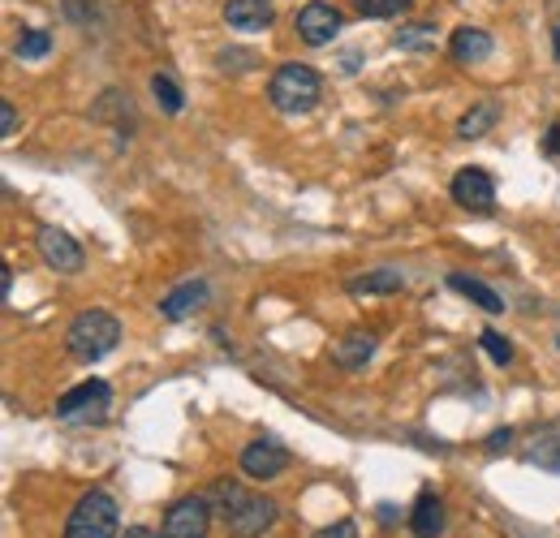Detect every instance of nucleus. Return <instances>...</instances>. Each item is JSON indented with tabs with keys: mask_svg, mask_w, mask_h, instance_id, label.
Instances as JSON below:
<instances>
[{
	"mask_svg": "<svg viewBox=\"0 0 560 538\" xmlns=\"http://www.w3.org/2000/svg\"><path fill=\"white\" fill-rule=\"evenodd\" d=\"M151 95H155V104H160L168 117H177V113L186 108V95H182V86H177L168 73H155V78H151Z\"/></svg>",
	"mask_w": 560,
	"mask_h": 538,
	"instance_id": "obj_21",
	"label": "nucleus"
},
{
	"mask_svg": "<svg viewBox=\"0 0 560 538\" xmlns=\"http://www.w3.org/2000/svg\"><path fill=\"white\" fill-rule=\"evenodd\" d=\"M491 48H495V44H491V35L483 26H457L453 39H448V52H453L457 66H479V61H488Z\"/></svg>",
	"mask_w": 560,
	"mask_h": 538,
	"instance_id": "obj_13",
	"label": "nucleus"
},
{
	"mask_svg": "<svg viewBox=\"0 0 560 538\" xmlns=\"http://www.w3.org/2000/svg\"><path fill=\"white\" fill-rule=\"evenodd\" d=\"M35 246H39V259L57 271V276H73V271H82V264H86L82 246L73 242L66 229H57V224H44L35 233Z\"/></svg>",
	"mask_w": 560,
	"mask_h": 538,
	"instance_id": "obj_7",
	"label": "nucleus"
},
{
	"mask_svg": "<svg viewBox=\"0 0 560 538\" xmlns=\"http://www.w3.org/2000/svg\"><path fill=\"white\" fill-rule=\"evenodd\" d=\"M406 9H410V0H358V13L362 17H397Z\"/></svg>",
	"mask_w": 560,
	"mask_h": 538,
	"instance_id": "obj_24",
	"label": "nucleus"
},
{
	"mask_svg": "<svg viewBox=\"0 0 560 538\" xmlns=\"http://www.w3.org/2000/svg\"><path fill=\"white\" fill-rule=\"evenodd\" d=\"M479 344H483V353H488L495 366H509L513 362V344L500 337L495 328H483V337H479Z\"/></svg>",
	"mask_w": 560,
	"mask_h": 538,
	"instance_id": "obj_23",
	"label": "nucleus"
},
{
	"mask_svg": "<svg viewBox=\"0 0 560 538\" xmlns=\"http://www.w3.org/2000/svg\"><path fill=\"white\" fill-rule=\"evenodd\" d=\"M341 31V9L328 4V0H311L298 9V35L306 48H324L332 35Z\"/></svg>",
	"mask_w": 560,
	"mask_h": 538,
	"instance_id": "obj_10",
	"label": "nucleus"
},
{
	"mask_svg": "<svg viewBox=\"0 0 560 538\" xmlns=\"http://www.w3.org/2000/svg\"><path fill=\"white\" fill-rule=\"evenodd\" d=\"M108 405H113V388H108L104 379H86V384L70 388V393L57 401V418H61V422H104Z\"/></svg>",
	"mask_w": 560,
	"mask_h": 538,
	"instance_id": "obj_6",
	"label": "nucleus"
},
{
	"mask_svg": "<svg viewBox=\"0 0 560 538\" xmlns=\"http://www.w3.org/2000/svg\"><path fill=\"white\" fill-rule=\"evenodd\" d=\"M453 202L457 207H466V211H475V215H488L491 207H495V182H491L488 168H457V177H453Z\"/></svg>",
	"mask_w": 560,
	"mask_h": 538,
	"instance_id": "obj_9",
	"label": "nucleus"
},
{
	"mask_svg": "<svg viewBox=\"0 0 560 538\" xmlns=\"http://www.w3.org/2000/svg\"><path fill=\"white\" fill-rule=\"evenodd\" d=\"M208 293H211L208 280H199V276H195V280L177 284V289H173V293L160 302V315H164L168 324H182V319H190V315H195V311L208 302Z\"/></svg>",
	"mask_w": 560,
	"mask_h": 538,
	"instance_id": "obj_11",
	"label": "nucleus"
},
{
	"mask_svg": "<svg viewBox=\"0 0 560 538\" xmlns=\"http://www.w3.org/2000/svg\"><path fill=\"white\" fill-rule=\"evenodd\" d=\"M272 17H277L272 0H224V22L233 31H264L272 26Z\"/></svg>",
	"mask_w": 560,
	"mask_h": 538,
	"instance_id": "obj_14",
	"label": "nucleus"
},
{
	"mask_svg": "<svg viewBox=\"0 0 560 538\" xmlns=\"http://www.w3.org/2000/svg\"><path fill=\"white\" fill-rule=\"evenodd\" d=\"M215 61L224 66V73H229V69H233V73H246V69L259 66V61H255V52H242V48H224Z\"/></svg>",
	"mask_w": 560,
	"mask_h": 538,
	"instance_id": "obj_25",
	"label": "nucleus"
},
{
	"mask_svg": "<svg viewBox=\"0 0 560 538\" xmlns=\"http://www.w3.org/2000/svg\"><path fill=\"white\" fill-rule=\"evenodd\" d=\"M289 470V448L272 440V435H259L242 448V473L255 478V482H272L277 473Z\"/></svg>",
	"mask_w": 560,
	"mask_h": 538,
	"instance_id": "obj_8",
	"label": "nucleus"
},
{
	"mask_svg": "<svg viewBox=\"0 0 560 538\" xmlns=\"http://www.w3.org/2000/svg\"><path fill=\"white\" fill-rule=\"evenodd\" d=\"M448 289H453V293H462L466 302H475L483 315H500V311H504V297H500L491 284L475 280V276H466V271H453V276H448Z\"/></svg>",
	"mask_w": 560,
	"mask_h": 538,
	"instance_id": "obj_17",
	"label": "nucleus"
},
{
	"mask_svg": "<svg viewBox=\"0 0 560 538\" xmlns=\"http://www.w3.org/2000/svg\"><path fill=\"white\" fill-rule=\"evenodd\" d=\"M13 52H18V61H44L52 52V35L48 31H22Z\"/></svg>",
	"mask_w": 560,
	"mask_h": 538,
	"instance_id": "obj_22",
	"label": "nucleus"
},
{
	"mask_svg": "<svg viewBox=\"0 0 560 538\" xmlns=\"http://www.w3.org/2000/svg\"><path fill=\"white\" fill-rule=\"evenodd\" d=\"M315 538H358V526H353L350 517H341V522H332V526H324Z\"/></svg>",
	"mask_w": 560,
	"mask_h": 538,
	"instance_id": "obj_26",
	"label": "nucleus"
},
{
	"mask_svg": "<svg viewBox=\"0 0 560 538\" xmlns=\"http://www.w3.org/2000/svg\"><path fill=\"white\" fill-rule=\"evenodd\" d=\"M375 349H380V340L375 332H346V337L332 344V362L341 366V371H362L371 358H375Z\"/></svg>",
	"mask_w": 560,
	"mask_h": 538,
	"instance_id": "obj_15",
	"label": "nucleus"
},
{
	"mask_svg": "<svg viewBox=\"0 0 560 538\" xmlns=\"http://www.w3.org/2000/svg\"><path fill=\"white\" fill-rule=\"evenodd\" d=\"M544 151H548V155H560V126H552V130H548V138H544Z\"/></svg>",
	"mask_w": 560,
	"mask_h": 538,
	"instance_id": "obj_29",
	"label": "nucleus"
},
{
	"mask_svg": "<svg viewBox=\"0 0 560 538\" xmlns=\"http://www.w3.org/2000/svg\"><path fill=\"white\" fill-rule=\"evenodd\" d=\"M0 134L4 138L18 134V108H13L9 100H0Z\"/></svg>",
	"mask_w": 560,
	"mask_h": 538,
	"instance_id": "obj_27",
	"label": "nucleus"
},
{
	"mask_svg": "<svg viewBox=\"0 0 560 538\" xmlns=\"http://www.w3.org/2000/svg\"><path fill=\"white\" fill-rule=\"evenodd\" d=\"M350 289L353 297H388V293H401L406 289V276L397 268H375V271H362V276H350Z\"/></svg>",
	"mask_w": 560,
	"mask_h": 538,
	"instance_id": "obj_16",
	"label": "nucleus"
},
{
	"mask_svg": "<svg viewBox=\"0 0 560 538\" xmlns=\"http://www.w3.org/2000/svg\"><path fill=\"white\" fill-rule=\"evenodd\" d=\"M0 289H4V297L13 293V268H4V280H0Z\"/></svg>",
	"mask_w": 560,
	"mask_h": 538,
	"instance_id": "obj_31",
	"label": "nucleus"
},
{
	"mask_svg": "<svg viewBox=\"0 0 560 538\" xmlns=\"http://www.w3.org/2000/svg\"><path fill=\"white\" fill-rule=\"evenodd\" d=\"M526 461L548 473H560V426L535 431V440H530V448H526Z\"/></svg>",
	"mask_w": 560,
	"mask_h": 538,
	"instance_id": "obj_18",
	"label": "nucleus"
},
{
	"mask_svg": "<svg viewBox=\"0 0 560 538\" xmlns=\"http://www.w3.org/2000/svg\"><path fill=\"white\" fill-rule=\"evenodd\" d=\"M393 48L397 52H431L435 48V26L431 22H410L393 35Z\"/></svg>",
	"mask_w": 560,
	"mask_h": 538,
	"instance_id": "obj_19",
	"label": "nucleus"
},
{
	"mask_svg": "<svg viewBox=\"0 0 560 538\" xmlns=\"http://www.w3.org/2000/svg\"><path fill=\"white\" fill-rule=\"evenodd\" d=\"M121 538H164V535H155V530H147V526H130Z\"/></svg>",
	"mask_w": 560,
	"mask_h": 538,
	"instance_id": "obj_30",
	"label": "nucleus"
},
{
	"mask_svg": "<svg viewBox=\"0 0 560 538\" xmlns=\"http://www.w3.org/2000/svg\"><path fill=\"white\" fill-rule=\"evenodd\" d=\"M117 344H121V319L108 315V311H100V306L82 311L70 324V332H66V349H70L73 362H82V366L104 362Z\"/></svg>",
	"mask_w": 560,
	"mask_h": 538,
	"instance_id": "obj_2",
	"label": "nucleus"
},
{
	"mask_svg": "<svg viewBox=\"0 0 560 538\" xmlns=\"http://www.w3.org/2000/svg\"><path fill=\"white\" fill-rule=\"evenodd\" d=\"M121 508L108 491H86L78 495V504L70 508V522H66V538H121Z\"/></svg>",
	"mask_w": 560,
	"mask_h": 538,
	"instance_id": "obj_3",
	"label": "nucleus"
},
{
	"mask_svg": "<svg viewBox=\"0 0 560 538\" xmlns=\"http://www.w3.org/2000/svg\"><path fill=\"white\" fill-rule=\"evenodd\" d=\"M495 117H500V108L491 104V100H483V104H475L462 121H457V138H483L495 126Z\"/></svg>",
	"mask_w": 560,
	"mask_h": 538,
	"instance_id": "obj_20",
	"label": "nucleus"
},
{
	"mask_svg": "<svg viewBox=\"0 0 560 538\" xmlns=\"http://www.w3.org/2000/svg\"><path fill=\"white\" fill-rule=\"evenodd\" d=\"M208 500L215 508V517H220V526L233 538H264L280 517L277 500H268V495H259V491H250V487H242L233 478L211 482Z\"/></svg>",
	"mask_w": 560,
	"mask_h": 538,
	"instance_id": "obj_1",
	"label": "nucleus"
},
{
	"mask_svg": "<svg viewBox=\"0 0 560 538\" xmlns=\"http://www.w3.org/2000/svg\"><path fill=\"white\" fill-rule=\"evenodd\" d=\"M211 517H215V508H211L208 491H203V495H182V500L168 504V513H164V522H160V535L164 538H208Z\"/></svg>",
	"mask_w": 560,
	"mask_h": 538,
	"instance_id": "obj_5",
	"label": "nucleus"
},
{
	"mask_svg": "<svg viewBox=\"0 0 560 538\" xmlns=\"http://www.w3.org/2000/svg\"><path fill=\"white\" fill-rule=\"evenodd\" d=\"M448 530V513H444V500L435 491H422L410 508V535L415 538H440Z\"/></svg>",
	"mask_w": 560,
	"mask_h": 538,
	"instance_id": "obj_12",
	"label": "nucleus"
},
{
	"mask_svg": "<svg viewBox=\"0 0 560 538\" xmlns=\"http://www.w3.org/2000/svg\"><path fill=\"white\" fill-rule=\"evenodd\" d=\"M509 444H513V431H509V426H504V431H495V435H488V453H491V457H500Z\"/></svg>",
	"mask_w": 560,
	"mask_h": 538,
	"instance_id": "obj_28",
	"label": "nucleus"
},
{
	"mask_svg": "<svg viewBox=\"0 0 560 538\" xmlns=\"http://www.w3.org/2000/svg\"><path fill=\"white\" fill-rule=\"evenodd\" d=\"M319 95H324L319 73L311 66H298V61L280 66L272 73V82H268V100L277 104L280 113H311L319 104Z\"/></svg>",
	"mask_w": 560,
	"mask_h": 538,
	"instance_id": "obj_4",
	"label": "nucleus"
}]
</instances>
